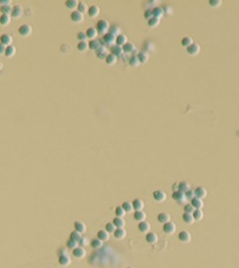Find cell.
Wrapping results in <instances>:
<instances>
[{
	"instance_id": "1",
	"label": "cell",
	"mask_w": 239,
	"mask_h": 268,
	"mask_svg": "<svg viewBox=\"0 0 239 268\" xmlns=\"http://www.w3.org/2000/svg\"><path fill=\"white\" fill-rule=\"evenodd\" d=\"M96 31L98 33H107L108 32V29H110V24L108 22V20H105V19H101L97 22L96 24Z\"/></svg>"
},
{
	"instance_id": "2",
	"label": "cell",
	"mask_w": 239,
	"mask_h": 268,
	"mask_svg": "<svg viewBox=\"0 0 239 268\" xmlns=\"http://www.w3.org/2000/svg\"><path fill=\"white\" fill-rule=\"evenodd\" d=\"M172 197L174 201H176L177 203H185L186 202V196H185V193L182 192V191H179V190H174L173 194H172Z\"/></svg>"
},
{
	"instance_id": "3",
	"label": "cell",
	"mask_w": 239,
	"mask_h": 268,
	"mask_svg": "<svg viewBox=\"0 0 239 268\" xmlns=\"http://www.w3.org/2000/svg\"><path fill=\"white\" fill-rule=\"evenodd\" d=\"M32 29L28 24H24L22 26H20L18 29V33L22 36H29L32 33Z\"/></svg>"
},
{
	"instance_id": "4",
	"label": "cell",
	"mask_w": 239,
	"mask_h": 268,
	"mask_svg": "<svg viewBox=\"0 0 239 268\" xmlns=\"http://www.w3.org/2000/svg\"><path fill=\"white\" fill-rule=\"evenodd\" d=\"M175 229H176V226L175 224L172 222H168L163 224V231L168 234V235H172L174 232H175Z\"/></svg>"
},
{
	"instance_id": "5",
	"label": "cell",
	"mask_w": 239,
	"mask_h": 268,
	"mask_svg": "<svg viewBox=\"0 0 239 268\" xmlns=\"http://www.w3.org/2000/svg\"><path fill=\"white\" fill-rule=\"evenodd\" d=\"M152 196L156 202H159V203L164 202L165 200L167 199V195H166V193L163 190H155V192H153Z\"/></svg>"
},
{
	"instance_id": "6",
	"label": "cell",
	"mask_w": 239,
	"mask_h": 268,
	"mask_svg": "<svg viewBox=\"0 0 239 268\" xmlns=\"http://www.w3.org/2000/svg\"><path fill=\"white\" fill-rule=\"evenodd\" d=\"M84 19V15L83 14H81L80 11H71V20L74 23H80L82 22Z\"/></svg>"
},
{
	"instance_id": "7",
	"label": "cell",
	"mask_w": 239,
	"mask_h": 268,
	"mask_svg": "<svg viewBox=\"0 0 239 268\" xmlns=\"http://www.w3.org/2000/svg\"><path fill=\"white\" fill-rule=\"evenodd\" d=\"M104 43L102 42V40H96V39H93V40H91L89 42V49L92 50H96L98 49H100L101 47H103Z\"/></svg>"
},
{
	"instance_id": "8",
	"label": "cell",
	"mask_w": 239,
	"mask_h": 268,
	"mask_svg": "<svg viewBox=\"0 0 239 268\" xmlns=\"http://www.w3.org/2000/svg\"><path fill=\"white\" fill-rule=\"evenodd\" d=\"M200 52V46L197 43H194L191 44L190 47L187 48V52L189 53L191 56H194V55L198 54Z\"/></svg>"
},
{
	"instance_id": "9",
	"label": "cell",
	"mask_w": 239,
	"mask_h": 268,
	"mask_svg": "<svg viewBox=\"0 0 239 268\" xmlns=\"http://www.w3.org/2000/svg\"><path fill=\"white\" fill-rule=\"evenodd\" d=\"M23 14V8L21 7L20 5H14L12 7V14L11 15L14 18H18L20 17L21 15Z\"/></svg>"
},
{
	"instance_id": "10",
	"label": "cell",
	"mask_w": 239,
	"mask_h": 268,
	"mask_svg": "<svg viewBox=\"0 0 239 268\" xmlns=\"http://www.w3.org/2000/svg\"><path fill=\"white\" fill-rule=\"evenodd\" d=\"M131 205H133L134 210H135V211H141V210H143V208L145 206L144 202L141 199H134L133 203H131Z\"/></svg>"
},
{
	"instance_id": "11",
	"label": "cell",
	"mask_w": 239,
	"mask_h": 268,
	"mask_svg": "<svg viewBox=\"0 0 239 268\" xmlns=\"http://www.w3.org/2000/svg\"><path fill=\"white\" fill-rule=\"evenodd\" d=\"M146 241L148 244H155L158 241V237H157V235L155 232H148L146 235Z\"/></svg>"
},
{
	"instance_id": "12",
	"label": "cell",
	"mask_w": 239,
	"mask_h": 268,
	"mask_svg": "<svg viewBox=\"0 0 239 268\" xmlns=\"http://www.w3.org/2000/svg\"><path fill=\"white\" fill-rule=\"evenodd\" d=\"M191 234L188 232V231H186V230H183V231H181L180 233L178 234V239H179V241H182V242H189L190 241H191Z\"/></svg>"
},
{
	"instance_id": "13",
	"label": "cell",
	"mask_w": 239,
	"mask_h": 268,
	"mask_svg": "<svg viewBox=\"0 0 239 268\" xmlns=\"http://www.w3.org/2000/svg\"><path fill=\"white\" fill-rule=\"evenodd\" d=\"M12 42V38L10 34H8V33H4L1 36H0V43L3 44L4 46H10Z\"/></svg>"
},
{
	"instance_id": "14",
	"label": "cell",
	"mask_w": 239,
	"mask_h": 268,
	"mask_svg": "<svg viewBox=\"0 0 239 268\" xmlns=\"http://www.w3.org/2000/svg\"><path fill=\"white\" fill-rule=\"evenodd\" d=\"M115 38L116 36L113 35V33L110 32H107L103 35V41H104V44H107V45H112L113 42H115Z\"/></svg>"
},
{
	"instance_id": "15",
	"label": "cell",
	"mask_w": 239,
	"mask_h": 268,
	"mask_svg": "<svg viewBox=\"0 0 239 268\" xmlns=\"http://www.w3.org/2000/svg\"><path fill=\"white\" fill-rule=\"evenodd\" d=\"M191 205L194 206V209H201L204 205V203L202 201V199L194 197L193 200H191Z\"/></svg>"
},
{
	"instance_id": "16",
	"label": "cell",
	"mask_w": 239,
	"mask_h": 268,
	"mask_svg": "<svg viewBox=\"0 0 239 268\" xmlns=\"http://www.w3.org/2000/svg\"><path fill=\"white\" fill-rule=\"evenodd\" d=\"M72 254H74V256L77 259H82L85 257V255H86V250H85L83 247H76L72 251Z\"/></svg>"
},
{
	"instance_id": "17",
	"label": "cell",
	"mask_w": 239,
	"mask_h": 268,
	"mask_svg": "<svg viewBox=\"0 0 239 268\" xmlns=\"http://www.w3.org/2000/svg\"><path fill=\"white\" fill-rule=\"evenodd\" d=\"M194 194L195 197H197L199 199H204L207 196V190L204 188H202V186H198V188H196L194 189Z\"/></svg>"
},
{
	"instance_id": "18",
	"label": "cell",
	"mask_w": 239,
	"mask_h": 268,
	"mask_svg": "<svg viewBox=\"0 0 239 268\" xmlns=\"http://www.w3.org/2000/svg\"><path fill=\"white\" fill-rule=\"evenodd\" d=\"M99 11H100V9L99 7L96 6V5H92L89 8L88 10V14L89 16H91V17H96V16L99 14Z\"/></svg>"
},
{
	"instance_id": "19",
	"label": "cell",
	"mask_w": 239,
	"mask_h": 268,
	"mask_svg": "<svg viewBox=\"0 0 239 268\" xmlns=\"http://www.w3.org/2000/svg\"><path fill=\"white\" fill-rule=\"evenodd\" d=\"M157 220H158L159 223L164 224L168 222H170V214L166 213V212H162V213H159L158 216H157Z\"/></svg>"
},
{
	"instance_id": "20",
	"label": "cell",
	"mask_w": 239,
	"mask_h": 268,
	"mask_svg": "<svg viewBox=\"0 0 239 268\" xmlns=\"http://www.w3.org/2000/svg\"><path fill=\"white\" fill-rule=\"evenodd\" d=\"M127 42H128V38L125 34H123V33H120V34L117 35L116 38H115V43H116L117 46L123 47Z\"/></svg>"
},
{
	"instance_id": "21",
	"label": "cell",
	"mask_w": 239,
	"mask_h": 268,
	"mask_svg": "<svg viewBox=\"0 0 239 268\" xmlns=\"http://www.w3.org/2000/svg\"><path fill=\"white\" fill-rule=\"evenodd\" d=\"M74 225L75 231H77L79 233H84L87 229L86 224H85L83 222H80V221H76V222H74Z\"/></svg>"
},
{
	"instance_id": "22",
	"label": "cell",
	"mask_w": 239,
	"mask_h": 268,
	"mask_svg": "<svg viewBox=\"0 0 239 268\" xmlns=\"http://www.w3.org/2000/svg\"><path fill=\"white\" fill-rule=\"evenodd\" d=\"M113 235L117 240H123L126 237V231L124 228H116L113 232Z\"/></svg>"
},
{
	"instance_id": "23",
	"label": "cell",
	"mask_w": 239,
	"mask_h": 268,
	"mask_svg": "<svg viewBox=\"0 0 239 268\" xmlns=\"http://www.w3.org/2000/svg\"><path fill=\"white\" fill-rule=\"evenodd\" d=\"M150 228H151L150 223L146 222V221H143V222H140L138 223V230L141 231L142 233H147L150 230Z\"/></svg>"
},
{
	"instance_id": "24",
	"label": "cell",
	"mask_w": 239,
	"mask_h": 268,
	"mask_svg": "<svg viewBox=\"0 0 239 268\" xmlns=\"http://www.w3.org/2000/svg\"><path fill=\"white\" fill-rule=\"evenodd\" d=\"M58 262L59 264H61L63 266H67L71 263V259L68 255H62V256L58 257Z\"/></svg>"
},
{
	"instance_id": "25",
	"label": "cell",
	"mask_w": 239,
	"mask_h": 268,
	"mask_svg": "<svg viewBox=\"0 0 239 268\" xmlns=\"http://www.w3.org/2000/svg\"><path fill=\"white\" fill-rule=\"evenodd\" d=\"M97 239H99L102 241H107L110 239V233L106 230H99L97 232Z\"/></svg>"
},
{
	"instance_id": "26",
	"label": "cell",
	"mask_w": 239,
	"mask_h": 268,
	"mask_svg": "<svg viewBox=\"0 0 239 268\" xmlns=\"http://www.w3.org/2000/svg\"><path fill=\"white\" fill-rule=\"evenodd\" d=\"M152 11V16L153 17H156V18H159V19L164 15V11H165L161 7H155V8H153Z\"/></svg>"
},
{
	"instance_id": "27",
	"label": "cell",
	"mask_w": 239,
	"mask_h": 268,
	"mask_svg": "<svg viewBox=\"0 0 239 268\" xmlns=\"http://www.w3.org/2000/svg\"><path fill=\"white\" fill-rule=\"evenodd\" d=\"M97 33H98V32H97V31H96V29L91 27V28H89V29H87L86 35H87V38H89L90 40H93V39H95V38L96 37Z\"/></svg>"
},
{
	"instance_id": "28",
	"label": "cell",
	"mask_w": 239,
	"mask_h": 268,
	"mask_svg": "<svg viewBox=\"0 0 239 268\" xmlns=\"http://www.w3.org/2000/svg\"><path fill=\"white\" fill-rule=\"evenodd\" d=\"M182 220H183V222H184L185 223H187V224H191V223H194V222L193 214L185 213V212L182 215Z\"/></svg>"
},
{
	"instance_id": "29",
	"label": "cell",
	"mask_w": 239,
	"mask_h": 268,
	"mask_svg": "<svg viewBox=\"0 0 239 268\" xmlns=\"http://www.w3.org/2000/svg\"><path fill=\"white\" fill-rule=\"evenodd\" d=\"M113 223L116 228H123L125 226V221L123 218H119V217H115L113 221Z\"/></svg>"
},
{
	"instance_id": "30",
	"label": "cell",
	"mask_w": 239,
	"mask_h": 268,
	"mask_svg": "<svg viewBox=\"0 0 239 268\" xmlns=\"http://www.w3.org/2000/svg\"><path fill=\"white\" fill-rule=\"evenodd\" d=\"M123 49H122V47H120V46H117V45H114V46H113L112 47V54H113L114 56H121V55L123 54Z\"/></svg>"
},
{
	"instance_id": "31",
	"label": "cell",
	"mask_w": 239,
	"mask_h": 268,
	"mask_svg": "<svg viewBox=\"0 0 239 268\" xmlns=\"http://www.w3.org/2000/svg\"><path fill=\"white\" fill-rule=\"evenodd\" d=\"M76 48L81 52H86V50L89 49V43L87 41H79L77 46H76Z\"/></svg>"
},
{
	"instance_id": "32",
	"label": "cell",
	"mask_w": 239,
	"mask_h": 268,
	"mask_svg": "<svg viewBox=\"0 0 239 268\" xmlns=\"http://www.w3.org/2000/svg\"><path fill=\"white\" fill-rule=\"evenodd\" d=\"M122 49H123V52H124L131 53L135 50V47L133 43H131V42H127V43L122 47Z\"/></svg>"
},
{
	"instance_id": "33",
	"label": "cell",
	"mask_w": 239,
	"mask_h": 268,
	"mask_svg": "<svg viewBox=\"0 0 239 268\" xmlns=\"http://www.w3.org/2000/svg\"><path fill=\"white\" fill-rule=\"evenodd\" d=\"M137 57L139 59V62L140 64H145L147 63L148 60H149V54L146 52H140L138 54H137Z\"/></svg>"
},
{
	"instance_id": "34",
	"label": "cell",
	"mask_w": 239,
	"mask_h": 268,
	"mask_svg": "<svg viewBox=\"0 0 239 268\" xmlns=\"http://www.w3.org/2000/svg\"><path fill=\"white\" fill-rule=\"evenodd\" d=\"M146 219V213L144 211H135L134 213V220L137 221V222H143V221Z\"/></svg>"
},
{
	"instance_id": "35",
	"label": "cell",
	"mask_w": 239,
	"mask_h": 268,
	"mask_svg": "<svg viewBox=\"0 0 239 268\" xmlns=\"http://www.w3.org/2000/svg\"><path fill=\"white\" fill-rule=\"evenodd\" d=\"M190 189V185L188 184V182H179L178 184V185H177V190H179V191H182V192H186V191H188Z\"/></svg>"
},
{
	"instance_id": "36",
	"label": "cell",
	"mask_w": 239,
	"mask_h": 268,
	"mask_svg": "<svg viewBox=\"0 0 239 268\" xmlns=\"http://www.w3.org/2000/svg\"><path fill=\"white\" fill-rule=\"evenodd\" d=\"M181 44H182V46L188 48V47H190L191 44H194V40H193V38L190 37V36H185V37L182 38Z\"/></svg>"
},
{
	"instance_id": "37",
	"label": "cell",
	"mask_w": 239,
	"mask_h": 268,
	"mask_svg": "<svg viewBox=\"0 0 239 268\" xmlns=\"http://www.w3.org/2000/svg\"><path fill=\"white\" fill-rule=\"evenodd\" d=\"M15 53V47L12 46V45H10L6 47V52H5V55L7 57H12L14 56V54Z\"/></svg>"
},
{
	"instance_id": "38",
	"label": "cell",
	"mask_w": 239,
	"mask_h": 268,
	"mask_svg": "<svg viewBox=\"0 0 239 268\" xmlns=\"http://www.w3.org/2000/svg\"><path fill=\"white\" fill-rule=\"evenodd\" d=\"M78 1L77 0H67L66 1V6L68 9L70 10H74L75 8H77L78 6Z\"/></svg>"
},
{
	"instance_id": "39",
	"label": "cell",
	"mask_w": 239,
	"mask_h": 268,
	"mask_svg": "<svg viewBox=\"0 0 239 268\" xmlns=\"http://www.w3.org/2000/svg\"><path fill=\"white\" fill-rule=\"evenodd\" d=\"M11 22V17L10 15L8 14H1L0 16V24L2 25V26H7L8 24Z\"/></svg>"
},
{
	"instance_id": "40",
	"label": "cell",
	"mask_w": 239,
	"mask_h": 268,
	"mask_svg": "<svg viewBox=\"0 0 239 268\" xmlns=\"http://www.w3.org/2000/svg\"><path fill=\"white\" fill-rule=\"evenodd\" d=\"M96 55L99 59H106V57L108 56V54H107V52H106V50L104 49V47H101L100 49H98L96 50Z\"/></svg>"
},
{
	"instance_id": "41",
	"label": "cell",
	"mask_w": 239,
	"mask_h": 268,
	"mask_svg": "<svg viewBox=\"0 0 239 268\" xmlns=\"http://www.w3.org/2000/svg\"><path fill=\"white\" fill-rule=\"evenodd\" d=\"M105 61H106L107 64H108V65H113V64L116 63V61H117V57H116V56H114L113 54L110 53V54H108V56L106 57Z\"/></svg>"
},
{
	"instance_id": "42",
	"label": "cell",
	"mask_w": 239,
	"mask_h": 268,
	"mask_svg": "<svg viewBox=\"0 0 239 268\" xmlns=\"http://www.w3.org/2000/svg\"><path fill=\"white\" fill-rule=\"evenodd\" d=\"M102 244H103V241H100L99 239H93L91 241V246L93 248V249H98V248H101Z\"/></svg>"
},
{
	"instance_id": "43",
	"label": "cell",
	"mask_w": 239,
	"mask_h": 268,
	"mask_svg": "<svg viewBox=\"0 0 239 268\" xmlns=\"http://www.w3.org/2000/svg\"><path fill=\"white\" fill-rule=\"evenodd\" d=\"M194 221H201L203 219V212L201 209H195L193 213Z\"/></svg>"
},
{
	"instance_id": "44",
	"label": "cell",
	"mask_w": 239,
	"mask_h": 268,
	"mask_svg": "<svg viewBox=\"0 0 239 268\" xmlns=\"http://www.w3.org/2000/svg\"><path fill=\"white\" fill-rule=\"evenodd\" d=\"M12 7L11 5H6V6H1L0 8V11L2 12V14H8L10 15L12 14Z\"/></svg>"
},
{
	"instance_id": "45",
	"label": "cell",
	"mask_w": 239,
	"mask_h": 268,
	"mask_svg": "<svg viewBox=\"0 0 239 268\" xmlns=\"http://www.w3.org/2000/svg\"><path fill=\"white\" fill-rule=\"evenodd\" d=\"M129 64H130V66H131V67H137L139 64H140L137 55H133V56L130 58Z\"/></svg>"
},
{
	"instance_id": "46",
	"label": "cell",
	"mask_w": 239,
	"mask_h": 268,
	"mask_svg": "<svg viewBox=\"0 0 239 268\" xmlns=\"http://www.w3.org/2000/svg\"><path fill=\"white\" fill-rule=\"evenodd\" d=\"M88 10L89 8L87 6V4L85 2H79L78 3V6H77V11H80L81 14H84V12H88Z\"/></svg>"
},
{
	"instance_id": "47",
	"label": "cell",
	"mask_w": 239,
	"mask_h": 268,
	"mask_svg": "<svg viewBox=\"0 0 239 268\" xmlns=\"http://www.w3.org/2000/svg\"><path fill=\"white\" fill-rule=\"evenodd\" d=\"M121 206L123 207V209H124L126 212H128V213H130V212H131L134 210L133 205H131V203H130V202H124L122 203Z\"/></svg>"
},
{
	"instance_id": "48",
	"label": "cell",
	"mask_w": 239,
	"mask_h": 268,
	"mask_svg": "<svg viewBox=\"0 0 239 268\" xmlns=\"http://www.w3.org/2000/svg\"><path fill=\"white\" fill-rule=\"evenodd\" d=\"M81 237H82V236H81V233H79L77 231H72L71 233V235H70V239L78 242L80 241V239H81Z\"/></svg>"
},
{
	"instance_id": "49",
	"label": "cell",
	"mask_w": 239,
	"mask_h": 268,
	"mask_svg": "<svg viewBox=\"0 0 239 268\" xmlns=\"http://www.w3.org/2000/svg\"><path fill=\"white\" fill-rule=\"evenodd\" d=\"M159 22H160V19H159V18L152 17L151 19H149V20H148V25H149L150 27H152V28H155V27H156L157 25L159 24Z\"/></svg>"
},
{
	"instance_id": "50",
	"label": "cell",
	"mask_w": 239,
	"mask_h": 268,
	"mask_svg": "<svg viewBox=\"0 0 239 268\" xmlns=\"http://www.w3.org/2000/svg\"><path fill=\"white\" fill-rule=\"evenodd\" d=\"M126 214V211L123 209L122 206H117L115 208V215L116 217H119V218H123Z\"/></svg>"
},
{
	"instance_id": "51",
	"label": "cell",
	"mask_w": 239,
	"mask_h": 268,
	"mask_svg": "<svg viewBox=\"0 0 239 268\" xmlns=\"http://www.w3.org/2000/svg\"><path fill=\"white\" fill-rule=\"evenodd\" d=\"M77 245H78V242L77 241H72V240H68V241H67V247L69 248V249H72L74 250V248H76L77 247Z\"/></svg>"
},
{
	"instance_id": "52",
	"label": "cell",
	"mask_w": 239,
	"mask_h": 268,
	"mask_svg": "<svg viewBox=\"0 0 239 268\" xmlns=\"http://www.w3.org/2000/svg\"><path fill=\"white\" fill-rule=\"evenodd\" d=\"M115 229H116V227L114 226V224L113 223H108L106 224L105 230L108 233H113L115 231Z\"/></svg>"
},
{
	"instance_id": "53",
	"label": "cell",
	"mask_w": 239,
	"mask_h": 268,
	"mask_svg": "<svg viewBox=\"0 0 239 268\" xmlns=\"http://www.w3.org/2000/svg\"><path fill=\"white\" fill-rule=\"evenodd\" d=\"M184 212L185 213H190V214H193L194 213V211L195 210L194 208V206L191 205V203H187V205H185V206H184Z\"/></svg>"
},
{
	"instance_id": "54",
	"label": "cell",
	"mask_w": 239,
	"mask_h": 268,
	"mask_svg": "<svg viewBox=\"0 0 239 268\" xmlns=\"http://www.w3.org/2000/svg\"><path fill=\"white\" fill-rule=\"evenodd\" d=\"M110 32L113 33V35L117 36V35H119L121 33V31H120V29H119L117 26H113L112 28H110Z\"/></svg>"
},
{
	"instance_id": "55",
	"label": "cell",
	"mask_w": 239,
	"mask_h": 268,
	"mask_svg": "<svg viewBox=\"0 0 239 268\" xmlns=\"http://www.w3.org/2000/svg\"><path fill=\"white\" fill-rule=\"evenodd\" d=\"M185 196L187 198V200H193L194 197H195V194H194V190H191V189H189L188 191L185 192Z\"/></svg>"
},
{
	"instance_id": "56",
	"label": "cell",
	"mask_w": 239,
	"mask_h": 268,
	"mask_svg": "<svg viewBox=\"0 0 239 268\" xmlns=\"http://www.w3.org/2000/svg\"><path fill=\"white\" fill-rule=\"evenodd\" d=\"M222 1L221 0H210L209 1V4H210V6L212 7V8H217L221 5Z\"/></svg>"
},
{
	"instance_id": "57",
	"label": "cell",
	"mask_w": 239,
	"mask_h": 268,
	"mask_svg": "<svg viewBox=\"0 0 239 268\" xmlns=\"http://www.w3.org/2000/svg\"><path fill=\"white\" fill-rule=\"evenodd\" d=\"M77 39L79 40V41H86V39H87V35H86V32H79L78 33H77Z\"/></svg>"
},
{
	"instance_id": "58",
	"label": "cell",
	"mask_w": 239,
	"mask_h": 268,
	"mask_svg": "<svg viewBox=\"0 0 239 268\" xmlns=\"http://www.w3.org/2000/svg\"><path fill=\"white\" fill-rule=\"evenodd\" d=\"M144 17L146 18L147 20H149V19H151L152 17H153V16H152V11L150 10V9L147 10L146 11L144 12Z\"/></svg>"
},
{
	"instance_id": "59",
	"label": "cell",
	"mask_w": 239,
	"mask_h": 268,
	"mask_svg": "<svg viewBox=\"0 0 239 268\" xmlns=\"http://www.w3.org/2000/svg\"><path fill=\"white\" fill-rule=\"evenodd\" d=\"M88 242H89V241H88V239L86 237H81L80 241H78V244L80 246H85V245L88 244Z\"/></svg>"
},
{
	"instance_id": "60",
	"label": "cell",
	"mask_w": 239,
	"mask_h": 268,
	"mask_svg": "<svg viewBox=\"0 0 239 268\" xmlns=\"http://www.w3.org/2000/svg\"><path fill=\"white\" fill-rule=\"evenodd\" d=\"M11 3H12L11 0H0V4H1V6L11 5Z\"/></svg>"
},
{
	"instance_id": "61",
	"label": "cell",
	"mask_w": 239,
	"mask_h": 268,
	"mask_svg": "<svg viewBox=\"0 0 239 268\" xmlns=\"http://www.w3.org/2000/svg\"><path fill=\"white\" fill-rule=\"evenodd\" d=\"M6 52V46L0 43V54H5Z\"/></svg>"
},
{
	"instance_id": "62",
	"label": "cell",
	"mask_w": 239,
	"mask_h": 268,
	"mask_svg": "<svg viewBox=\"0 0 239 268\" xmlns=\"http://www.w3.org/2000/svg\"><path fill=\"white\" fill-rule=\"evenodd\" d=\"M2 68H3V64H2L1 62H0V70H2Z\"/></svg>"
},
{
	"instance_id": "63",
	"label": "cell",
	"mask_w": 239,
	"mask_h": 268,
	"mask_svg": "<svg viewBox=\"0 0 239 268\" xmlns=\"http://www.w3.org/2000/svg\"><path fill=\"white\" fill-rule=\"evenodd\" d=\"M126 268H134V267H126Z\"/></svg>"
}]
</instances>
